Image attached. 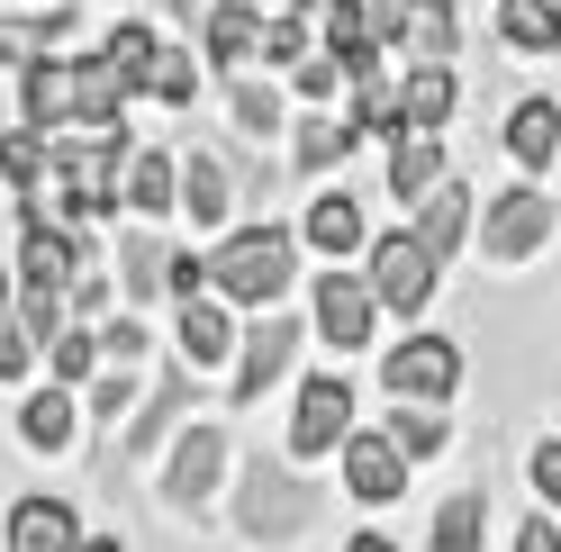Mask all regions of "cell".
Returning <instances> with one entry per match:
<instances>
[{
    "mask_svg": "<svg viewBox=\"0 0 561 552\" xmlns=\"http://www.w3.org/2000/svg\"><path fill=\"white\" fill-rule=\"evenodd\" d=\"M535 490L543 507H561V444H535Z\"/></svg>",
    "mask_w": 561,
    "mask_h": 552,
    "instance_id": "43",
    "label": "cell"
},
{
    "mask_svg": "<svg viewBox=\"0 0 561 552\" xmlns=\"http://www.w3.org/2000/svg\"><path fill=\"white\" fill-rule=\"evenodd\" d=\"M344 435H354V390H344L335 371H318V381L299 390V417H290V453H299V462H318V453H335Z\"/></svg>",
    "mask_w": 561,
    "mask_h": 552,
    "instance_id": "8",
    "label": "cell"
},
{
    "mask_svg": "<svg viewBox=\"0 0 561 552\" xmlns=\"http://www.w3.org/2000/svg\"><path fill=\"white\" fill-rule=\"evenodd\" d=\"M371 318H380V290L371 281H354V272H327V281H318V335L335 344V354L371 344Z\"/></svg>",
    "mask_w": 561,
    "mask_h": 552,
    "instance_id": "9",
    "label": "cell"
},
{
    "mask_svg": "<svg viewBox=\"0 0 561 552\" xmlns=\"http://www.w3.org/2000/svg\"><path fill=\"white\" fill-rule=\"evenodd\" d=\"M19 444H37V453H64V444H73V399L64 390H37L19 407Z\"/></svg>",
    "mask_w": 561,
    "mask_h": 552,
    "instance_id": "28",
    "label": "cell"
},
{
    "mask_svg": "<svg viewBox=\"0 0 561 552\" xmlns=\"http://www.w3.org/2000/svg\"><path fill=\"white\" fill-rule=\"evenodd\" d=\"M489 543V498L480 490H453L435 507V552H480Z\"/></svg>",
    "mask_w": 561,
    "mask_h": 552,
    "instance_id": "27",
    "label": "cell"
},
{
    "mask_svg": "<svg viewBox=\"0 0 561 552\" xmlns=\"http://www.w3.org/2000/svg\"><path fill=\"white\" fill-rule=\"evenodd\" d=\"M371 37L416 55V64H444L453 46H462V19H453L444 0H371Z\"/></svg>",
    "mask_w": 561,
    "mask_h": 552,
    "instance_id": "4",
    "label": "cell"
},
{
    "mask_svg": "<svg viewBox=\"0 0 561 552\" xmlns=\"http://www.w3.org/2000/svg\"><path fill=\"white\" fill-rule=\"evenodd\" d=\"M354 146H363V118H308L299 127V172H335Z\"/></svg>",
    "mask_w": 561,
    "mask_h": 552,
    "instance_id": "29",
    "label": "cell"
},
{
    "mask_svg": "<svg viewBox=\"0 0 561 552\" xmlns=\"http://www.w3.org/2000/svg\"><path fill=\"white\" fill-rule=\"evenodd\" d=\"M91 363H100V335L64 326V335H55V381H91Z\"/></svg>",
    "mask_w": 561,
    "mask_h": 552,
    "instance_id": "38",
    "label": "cell"
},
{
    "mask_svg": "<svg viewBox=\"0 0 561 552\" xmlns=\"http://www.w3.org/2000/svg\"><path fill=\"white\" fill-rule=\"evenodd\" d=\"M73 82H82V127H118V110L136 100V82L118 73L110 55H82V64H73Z\"/></svg>",
    "mask_w": 561,
    "mask_h": 552,
    "instance_id": "21",
    "label": "cell"
},
{
    "mask_svg": "<svg viewBox=\"0 0 561 552\" xmlns=\"http://www.w3.org/2000/svg\"><path fill=\"white\" fill-rule=\"evenodd\" d=\"M19 110H27V127H73L82 118V82H73V64H55V55H37V64H19Z\"/></svg>",
    "mask_w": 561,
    "mask_h": 552,
    "instance_id": "12",
    "label": "cell"
},
{
    "mask_svg": "<svg viewBox=\"0 0 561 552\" xmlns=\"http://www.w3.org/2000/svg\"><path fill=\"white\" fill-rule=\"evenodd\" d=\"M82 552H127V543H118V534H91V543H82Z\"/></svg>",
    "mask_w": 561,
    "mask_h": 552,
    "instance_id": "48",
    "label": "cell"
},
{
    "mask_svg": "<svg viewBox=\"0 0 561 552\" xmlns=\"http://www.w3.org/2000/svg\"><path fill=\"white\" fill-rule=\"evenodd\" d=\"M208 290V263H191V254H172V299H199Z\"/></svg>",
    "mask_w": 561,
    "mask_h": 552,
    "instance_id": "44",
    "label": "cell"
},
{
    "mask_svg": "<svg viewBox=\"0 0 561 552\" xmlns=\"http://www.w3.org/2000/svg\"><path fill=\"white\" fill-rule=\"evenodd\" d=\"M236 344H244V335L227 326V308H218V299H182V363H191V371L227 363Z\"/></svg>",
    "mask_w": 561,
    "mask_h": 552,
    "instance_id": "18",
    "label": "cell"
},
{
    "mask_svg": "<svg viewBox=\"0 0 561 552\" xmlns=\"http://www.w3.org/2000/svg\"><path fill=\"white\" fill-rule=\"evenodd\" d=\"M227 100H236V127H244V136H272V127H280V100H272V82L236 73V91H227Z\"/></svg>",
    "mask_w": 561,
    "mask_h": 552,
    "instance_id": "36",
    "label": "cell"
},
{
    "mask_svg": "<svg viewBox=\"0 0 561 552\" xmlns=\"http://www.w3.org/2000/svg\"><path fill=\"white\" fill-rule=\"evenodd\" d=\"M136 146H127V127H100L91 146L82 136H55V209L64 218H110L118 209V163H127Z\"/></svg>",
    "mask_w": 561,
    "mask_h": 552,
    "instance_id": "2",
    "label": "cell"
},
{
    "mask_svg": "<svg viewBox=\"0 0 561 552\" xmlns=\"http://www.w3.org/2000/svg\"><path fill=\"white\" fill-rule=\"evenodd\" d=\"M516 552H561V526H552V516H535V526L516 534Z\"/></svg>",
    "mask_w": 561,
    "mask_h": 552,
    "instance_id": "45",
    "label": "cell"
},
{
    "mask_svg": "<svg viewBox=\"0 0 561 552\" xmlns=\"http://www.w3.org/2000/svg\"><path fill=\"white\" fill-rule=\"evenodd\" d=\"M236 526L254 534V543H290V534H308L318 526V490L290 471V462H244V490H236Z\"/></svg>",
    "mask_w": 561,
    "mask_h": 552,
    "instance_id": "3",
    "label": "cell"
},
{
    "mask_svg": "<svg viewBox=\"0 0 561 552\" xmlns=\"http://www.w3.org/2000/svg\"><path fill=\"white\" fill-rule=\"evenodd\" d=\"M308 245H318L327 263H344V254H363L371 245V235H363V209H354V199H344V191H318V199H308Z\"/></svg>",
    "mask_w": 561,
    "mask_h": 552,
    "instance_id": "16",
    "label": "cell"
},
{
    "mask_svg": "<svg viewBox=\"0 0 561 552\" xmlns=\"http://www.w3.org/2000/svg\"><path fill=\"white\" fill-rule=\"evenodd\" d=\"M344 490H354L363 507H390L408 490V453L390 435H344Z\"/></svg>",
    "mask_w": 561,
    "mask_h": 552,
    "instance_id": "13",
    "label": "cell"
},
{
    "mask_svg": "<svg viewBox=\"0 0 561 552\" xmlns=\"http://www.w3.org/2000/svg\"><path fill=\"white\" fill-rule=\"evenodd\" d=\"M100 55H110V64H118V73H127L136 91H146V73H154V55H163V46H154V27H118V37H110V46H100Z\"/></svg>",
    "mask_w": 561,
    "mask_h": 552,
    "instance_id": "37",
    "label": "cell"
},
{
    "mask_svg": "<svg viewBox=\"0 0 561 552\" xmlns=\"http://www.w3.org/2000/svg\"><path fill=\"white\" fill-rule=\"evenodd\" d=\"M118 272H127V290H136V299L172 290V254L154 245V235H127V245H118Z\"/></svg>",
    "mask_w": 561,
    "mask_h": 552,
    "instance_id": "34",
    "label": "cell"
},
{
    "mask_svg": "<svg viewBox=\"0 0 561 552\" xmlns=\"http://www.w3.org/2000/svg\"><path fill=\"white\" fill-rule=\"evenodd\" d=\"M543 235H552V199H543V191H499V199L480 209V254H489V263H525Z\"/></svg>",
    "mask_w": 561,
    "mask_h": 552,
    "instance_id": "7",
    "label": "cell"
},
{
    "mask_svg": "<svg viewBox=\"0 0 561 552\" xmlns=\"http://www.w3.org/2000/svg\"><path fill=\"white\" fill-rule=\"evenodd\" d=\"M127 399H136V381H127V363H110V371H100V381H91V417H127Z\"/></svg>",
    "mask_w": 561,
    "mask_h": 552,
    "instance_id": "39",
    "label": "cell"
},
{
    "mask_svg": "<svg viewBox=\"0 0 561 552\" xmlns=\"http://www.w3.org/2000/svg\"><path fill=\"white\" fill-rule=\"evenodd\" d=\"M462 227H471V191L462 182H444L426 209H416V235H426V254L444 263V254H462Z\"/></svg>",
    "mask_w": 561,
    "mask_h": 552,
    "instance_id": "25",
    "label": "cell"
},
{
    "mask_svg": "<svg viewBox=\"0 0 561 552\" xmlns=\"http://www.w3.org/2000/svg\"><path fill=\"white\" fill-rule=\"evenodd\" d=\"M344 552H399L390 534H354V543H344Z\"/></svg>",
    "mask_w": 561,
    "mask_h": 552,
    "instance_id": "47",
    "label": "cell"
},
{
    "mask_svg": "<svg viewBox=\"0 0 561 552\" xmlns=\"http://www.w3.org/2000/svg\"><path fill=\"white\" fill-rule=\"evenodd\" d=\"M290 272H299V235L290 227H244V235H227V245L208 254V281L236 308H272L290 290Z\"/></svg>",
    "mask_w": 561,
    "mask_h": 552,
    "instance_id": "1",
    "label": "cell"
},
{
    "mask_svg": "<svg viewBox=\"0 0 561 552\" xmlns=\"http://www.w3.org/2000/svg\"><path fill=\"white\" fill-rule=\"evenodd\" d=\"M64 27H73V10H46V19H0V64H37Z\"/></svg>",
    "mask_w": 561,
    "mask_h": 552,
    "instance_id": "32",
    "label": "cell"
},
{
    "mask_svg": "<svg viewBox=\"0 0 561 552\" xmlns=\"http://www.w3.org/2000/svg\"><path fill=\"white\" fill-rule=\"evenodd\" d=\"M0 172H10L19 191H37L46 172H55V136L46 127H10V136H0Z\"/></svg>",
    "mask_w": 561,
    "mask_h": 552,
    "instance_id": "30",
    "label": "cell"
},
{
    "mask_svg": "<svg viewBox=\"0 0 561 552\" xmlns=\"http://www.w3.org/2000/svg\"><path fill=\"white\" fill-rule=\"evenodd\" d=\"M218 480H227V435L218 426H191L182 444H172V462H163V498L172 507H199Z\"/></svg>",
    "mask_w": 561,
    "mask_h": 552,
    "instance_id": "10",
    "label": "cell"
},
{
    "mask_svg": "<svg viewBox=\"0 0 561 552\" xmlns=\"http://www.w3.org/2000/svg\"><path fill=\"white\" fill-rule=\"evenodd\" d=\"M100 354H110V363H136V354H146V326H100Z\"/></svg>",
    "mask_w": 561,
    "mask_h": 552,
    "instance_id": "42",
    "label": "cell"
},
{
    "mask_svg": "<svg viewBox=\"0 0 561 552\" xmlns=\"http://www.w3.org/2000/svg\"><path fill=\"white\" fill-rule=\"evenodd\" d=\"M499 37H507L516 55H552V46H561V0H507V10H499Z\"/></svg>",
    "mask_w": 561,
    "mask_h": 552,
    "instance_id": "26",
    "label": "cell"
},
{
    "mask_svg": "<svg viewBox=\"0 0 561 552\" xmlns=\"http://www.w3.org/2000/svg\"><path fill=\"white\" fill-rule=\"evenodd\" d=\"M10 552H82V526L64 498H19L10 507Z\"/></svg>",
    "mask_w": 561,
    "mask_h": 552,
    "instance_id": "15",
    "label": "cell"
},
{
    "mask_svg": "<svg viewBox=\"0 0 561 552\" xmlns=\"http://www.w3.org/2000/svg\"><path fill=\"white\" fill-rule=\"evenodd\" d=\"M308 46H318V19H308V10L263 19V64H308Z\"/></svg>",
    "mask_w": 561,
    "mask_h": 552,
    "instance_id": "35",
    "label": "cell"
},
{
    "mask_svg": "<svg viewBox=\"0 0 561 552\" xmlns=\"http://www.w3.org/2000/svg\"><path fill=\"white\" fill-rule=\"evenodd\" d=\"M435 191H444V154H435V136H426V127L390 136V199H399V209H426Z\"/></svg>",
    "mask_w": 561,
    "mask_h": 552,
    "instance_id": "14",
    "label": "cell"
},
{
    "mask_svg": "<svg viewBox=\"0 0 561 552\" xmlns=\"http://www.w3.org/2000/svg\"><path fill=\"white\" fill-rule=\"evenodd\" d=\"M236 10H254V19H280V10H308V0H236Z\"/></svg>",
    "mask_w": 561,
    "mask_h": 552,
    "instance_id": "46",
    "label": "cell"
},
{
    "mask_svg": "<svg viewBox=\"0 0 561 552\" xmlns=\"http://www.w3.org/2000/svg\"><path fill=\"white\" fill-rule=\"evenodd\" d=\"M507 154L525 172H543L561 154V110H552V100H516V110H507Z\"/></svg>",
    "mask_w": 561,
    "mask_h": 552,
    "instance_id": "17",
    "label": "cell"
},
{
    "mask_svg": "<svg viewBox=\"0 0 561 552\" xmlns=\"http://www.w3.org/2000/svg\"><path fill=\"white\" fill-rule=\"evenodd\" d=\"M182 209H191V227H218V218L236 209V182H227L218 154H191V163H182Z\"/></svg>",
    "mask_w": 561,
    "mask_h": 552,
    "instance_id": "24",
    "label": "cell"
},
{
    "mask_svg": "<svg viewBox=\"0 0 561 552\" xmlns=\"http://www.w3.org/2000/svg\"><path fill=\"white\" fill-rule=\"evenodd\" d=\"M390 444H399L408 462L444 453V417H435V399H399V417H390Z\"/></svg>",
    "mask_w": 561,
    "mask_h": 552,
    "instance_id": "33",
    "label": "cell"
},
{
    "mask_svg": "<svg viewBox=\"0 0 561 552\" xmlns=\"http://www.w3.org/2000/svg\"><path fill=\"white\" fill-rule=\"evenodd\" d=\"M380 390H390V399H453V390H462V344H453V335H408V344H390Z\"/></svg>",
    "mask_w": 561,
    "mask_h": 552,
    "instance_id": "5",
    "label": "cell"
},
{
    "mask_svg": "<svg viewBox=\"0 0 561 552\" xmlns=\"http://www.w3.org/2000/svg\"><path fill=\"white\" fill-rule=\"evenodd\" d=\"M27 354H37V335H27V326H10V318H0V381H19V371H27Z\"/></svg>",
    "mask_w": 561,
    "mask_h": 552,
    "instance_id": "41",
    "label": "cell"
},
{
    "mask_svg": "<svg viewBox=\"0 0 561 552\" xmlns=\"http://www.w3.org/2000/svg\"><path fill=\"white\" fill-rule=\"evenodd\" d=\"M0 308H10V290H0Z\"/></svg>",
    "mask_w": 561,
    "mask_h": 552,
    "instance_id": "49",
    "label": "cell"
},
{
    "mask_svg": "<svg viewBox=\"0 0 561 552\" xmlns=\"http://www.w3.org/2000/svg\"><path fill=\"white\" fill-rule=\"evenodd\" d=\"M199 37H208V64H227V73H244V64L263 55V19H254V10H236V0H218Z\"/></svg>",
    "mask_w": 561,
    "mask_h": 552,
    "instance_id": "19",
    "label": "cell"
},
{
    "mask_svg": "<svg viewBox=\"0 0 561 552\" xmlns=\"http://www.w3.org/2000/svg\"><path fill=\"white\" fill-rule=\"evenodd\" d=\"M127 209L136 218L182 209V163H172V154H127Z\"/></svg>",
    "mask_w": 561,
    "mask_h": 552,
    "instance_id": "23",
    "label": "cell"
},
{
    "mask_svg": "<svg viewBox=\"0 0 561 552\" xmlns=\"http://www.w3.org/2000/svg\"><path fill=\"white\" fill-rule=\"evenodd\" d=\"M344 82H354V73H344V64H335V46H327V55H308V64H299V100H335Z\"/></svg>",
    "mask_w": 561,
    "mask_h": 552,
    "instance_id": "40",
    "label": "cell"
},
{
    "mask_svg": "<svg viewBox=\"0 0 561 552\" xmlns=\"http://www.w3.org/2000/svg\"><path fill=\"white\" fill-rule=\"evenodd\" d=\"M182 407H191V363H172L163 381H154V399H146V417L127 426V453H154V444L182 426Z\"/></svg>",
    "mask_w": 561,
    "mask_h": 552,
    "instance_id": "20",
    "label": "cell"
},
{
    "mask_svg": "<svg viewBox=\"0 0 561 552\" xmlns=\"http://www.w3.org/2000/svg\"><path fill=\"white\" fill-rule=\"evenodd\" d=\"M290 354H299V318H254V335L236 344V399L254 407L280 371H290Z\"/></svg>",
    "mask_w": 561,
    "mask_h": 552,
    "instance_id": "11",
    "label": "cell"
},
{
    "mask_svg": "<svg viewBox=\"0 0 561 552\" xmlns=\"http://www.w3.org/2000/svg\"><path fill=\"white\" fill-rule=\"evenodd\" d=\"M453 100H462V91H453V73H444V64H408V82H399V118L408 127H444L453 118Z\"/></svg>",
    "mask_w": 561,
    "mask_h": 552,
    "instance_id": "22",
    "label": "cell"
},
{
    "mask_svg": "<svg viewBox=\"0 0 561 552\" xmlns=\"http://www.w3.org/2000/svg\"><path fill=\"white\" fill-rule=\"evenodd\" d=\"M146 100H163V110H191V100H199V55H191V46H163L154 73H146Z\"/></svg>",
    "mask_w": 561,
    "mask_h": 552,
    "instance_id": "31",
    "label": "cell"
},
{
    "mask_svg": "<svg viewBox=\"0 0 561 552\" xmlns=\"http://www.w3.org/2000/svg\"><path fill=\"white\" fill-rule=\"evenodd\" d=\"M371 290H380L390 318H416V308L435 299V254H426V235H416V227H399V235H380V245H371Z\"/></svg>",
    "mask_w": 561,
    "mask_h": 552,
    "instance_id": "6",
    "label": "cell"
}]
</instances>
